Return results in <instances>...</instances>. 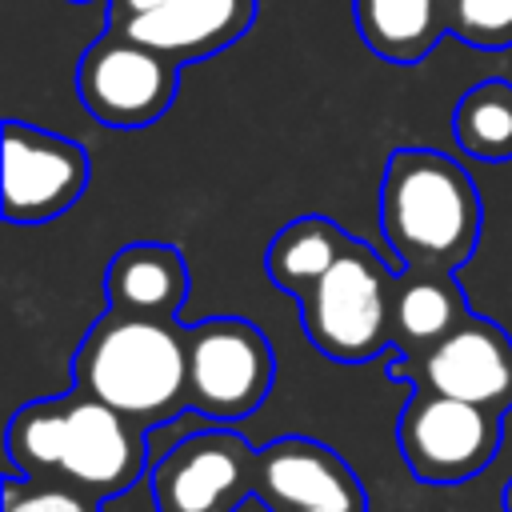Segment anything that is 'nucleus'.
<instances>
[{
    "label": "nucleus",
    "mask_w": 512,
    "mask_h": 512,
    "mask_svg": "<svg viewBox=\"0 0 512 512\" xmlns=\"http://www.w3.org/2000/svg\"><path fill=\"white\" fill-rule=\"evenodd\" d=\"M4 448L12 460L8 472L64 480L96 500H120L152 464L148 428L80 388L16 408Z\"/></svg>",
    "instance_id": "obj_1"
},
{
    "label": "nucleus",
    "mask_w": 512,
    "mask_h": 512,
    "mask_svg": "<svg viewBox=\"0 0 512 512\" xmlns=\"http://www.w3.org/2000/svg\"><path fill=\"white\" fill-rule=\"evenodd\" d=\"M188 328L176 320L108 308L72 356V388L104 400L140 428L176 420L188 408Z\"/></svg>",
    "instance_id": "obj_2"
},
{
    "label": "nucleus",
    "mask_w": 512,
    "mask_h": 512,
    "mask_svg": "<svg viewBox=\"0 0 512 512\" xmlns=\"http://www.w3.org/2000/svg\"><path fill=\"white\" fill-rule=\"evenodd\" d=\"M484 204L472 176L436 148H396L380 176V232L400 268L456 272L480 240Z\"/></svg>",
    "instance_id": "obj_3"
},
{
    "label": "nucleus",
    "mask_w": 512,
    "mask_h": 512,
    "mask_svg": "<svg viewBox=\"0 0 512 512\" xmlns=\"http://www.w3.org/2000/svg\"><path fill=\"white\" fill-rule=\"evenodd\" d=\"M392 284L396 272L352 236L340 260L296 300L308 344L336 364H364L392 352Z\"/></svg>",
    "instance_id": "obj_4"
},
{
    "label": "nucleus",
    "mask_w": 512,
    "mask_h": 512,
    "mask_svg": "<svg viewBox=\"0 0 512 512\" xmlns=\"http://www.w3.org/2000/svg\"><path fill=\"white\" fill-rule=\"evenodd\" d=\"M188 408L212 424L252 416L276 380V356L260 324L208 316L188 328Z\"/></svg>",
    "instance_id": "obj_5"
},
{
    "label": "nucleus",
    "mask_w": 512,
    "mask_h": 512,
    "mask_svg": "<svg viewBox=\"0 0 512 512\" xmlns=\"http://www.w3.org/2000/svg\"><path fill=\"white\" fill-rule=\"evenodd\" d=\"M504 412L412 388V400L404 404L396 420V444L404 456V468L424 484H460L480 476L496 452Z\"/></svg>",
    "instance_id": "obj_6"
},
{
    "label": "nucleus",
    "mask_w": 512,
    "mask_h": 512,
    "mask_svg": "<svg viewBox=\"0 0 512 512\" xmlns=\"http://www.w3.org/2000/svg\"><path fill=\"white\" fill-rule=\"evenodd\" d=\"M180 64L164 52L108 28L76 64V96L84 112L108 128H148L176 100Z\"/></svg>",
    "instance_id": "obj_7"
},
{
    "label": "nucleus",
    "mask_w": 512,
    "mask_h": 512,
    "mask_svg": "<svg viewBox=\"0 0 512 512\" xmlns=\"http://www.w3.org/2000/svg\"><path fill=\"white\" fill-rule=\"evenodd\" d=\"M160 512H236L256 496V448L224 428H200L148 464Z\"/></svg>",
    "instance_id": "obj_8"
},
{
    "label": "nucleus",
    "mask_w": 512,
    "mask_h": 512,
    "mask_svg": "<svg viewBox=\"0 0 512 512\" xmlns=\"http://www.w3.org/2000/svg\"><path fill=\"white\" fill-rule=\"evenodd\" d=\"M388 376L424 392L508 412L512 408V336L496 320L468 312L428 352L396 356Z\"/></svg>",
    "instance_id": "obj_9"
},
{
    "label": "nucleus",
    "mask_w": 512,
    "mask_h": 512,
    "mask_svg": "<svg viewBox=\"0 0 512 512\" xmlns=\"http://www.w3.org/2000/svg\"><path fill=\"white\" fill-rule=\"evenodd\" d=\"M88 152L48 128L4 120V220L48 224L88 188Z\"/></svg>",
    "instance_id": "obj_10"
},
{
    "label": "nucleus",
    "mask_w": 512,
    "mask_h": 512,
    "mask_svg": "<svg viewBox=\"0 0 512 512\" xmlns=\"http://www.w3.org/2000/svg\"><path fill=\"white\" fill-rule=\"evenodd\" d=\"M256 500L272 512H368L364 484L356 480V472L312 436H280L256 448Z\"/></svg>",
    "instance_id": "obj_11"
},
{
    "label": "nucleus",
    "mask_w": 512,
    "mask_h": 512,
    "mask_svg": "<svg viewBox=\"0 0 512 512\" xmlns=\"http://www.w3.org/2000/svg\"><path fill=\"white\" fill-rule=\"evenodd\" d=\"M256 8V0H168L144 16L108 28H120L124 36L164 52L176 64H192L236 44L252 28Z\"/></svg>",
    "instance_id": "obj_12"
},
{
    "label": "nucleus",
    "mask_w": 512,
    "mask_h": 512,
    "mask_svg": "<svg viewBox=\"0 0 512 512\" xmlns=\"http://www.w3.org/2000/svg\"><path fill=\"white\" fill-rule=\"evenodd\" d=\"M104 292H108V308L116 312L176 320L188 296V264L176 244L136 240L108 260Z\"/></svg>",
    "instance_id": "obj_13"
},
{
    "label": "nucleus",
    "mask_w": 512,
    "mask_h": 512,
    "mask_svg": "<svg viewBox=\"0 0 512 512\" xmlns=\"http://www.w3.org/2000/svg\"><path fill=\"white\" fill-rule=\"evenodd\" d=\"M468 312L472 308L452 272L400 268L392 284V360L428 352Z\"/></svg>",
    "instance_id": "obj_14"
},
{
    "label": "nucleus",
    "mask_w": 512,
    "mask_h": 512,
    "mask_svg": "<svg viewBox=\"0 0 512 512\" xmlns=\"http://www.w3.org/2000/svg\"><path fill=\"white\" fill-rule=\"evenodd\" d=\"M360 40L388 64H420L448 32L444 0H352Z\"/></svg>",
    "instance_id": "obj_15"
},
{
    "label": "nucleus",
    "mask_w": 512,
    "mask_h": 512,
    "mask_svg": "<svg viewBox=\"0 0 512 512\" xmlns=\"http://www.w3.org/2000/svg\"><path fill=\"white\" fill-rule=\"evenodd\" d=\"M348 244H352V236L336 220H328V216H296L292 224H284L272 236L268 256H264V272L280 292L300 300L340 260V252Z\"/></svg>",
    "instance_id": "obj_16"
},
{
    "label": "nucleus",
    "mask_w": 512,
    "mask_h": 512,
    "mask_svg": "<svg viewBox=\"0 0 512 512\" xmlns=\"http://www.w3.org/2000/svg\"><path fill=\"white\" fill-rule=\"evenodd\" d=\"M452 136L476 160H512V80L472 84L452 108Z\"/></svg>",
    "instance_id": "obj_17"
},
{
    "label": "nucleus",
    "mask_w": 512,
    "mask_h": 512,
    "mask_svg": "<svg viewBox=\"0 0 512 512\" xmlns=\"http://www.w3.org/2000/svg\"><path fill=\"white\" fill-rule=\"evenodd\" d=\"M448 32L480 52L512 48V0H444Z\"/></svg>",
    "instance_id": "obj_18"
},
{
    "label": "nucleus",
    "mask_w": 512,
    "mask_h": 512,
    "mask_svg": "<svg viewBox=\"0 0 512 512\" xmlns=\"http://www.w3.org/2000/svg\"><path fill=\"white\" fill-rule=\"evenodd\" d=\"M4 512H104L100 500L76 484L48 476H4Z\"/></svg>",
    "instance_id": "obj_19"
},
{
    "label": "nucleus",
    "mask_w": 512,
    "mask_h": 512,
    "mask_svg": "<svg viewBox=\"0 0 512 512\" xmlns=\"http://www.w3.org/2000/svg\"><path fill=\"white\" fill-rule=\"evenodd\" d=\"M108 4H112L108 8V24H124L132 16H144V12L160 8V4H168V0H108Z\"/></svg>",
    "instance_id": "obj_20"
},
{
    "label": "nucleus",
    "mask_w": 512,
    "mask_h": 512,
    "mask_svg": "<svg viewBox=\"0 0 512 512\" xmlns=\"http://www.w3.org/2000/svg\"><path fill=\"white\" fill-rule=\"evenodd\" d=\"M500 508H504V512H512V480L504 484V496H500Z\"/></svg>",
    "instance_id": "obj_21"
},
{
    "label": "nucleus",
    "mask_w": 512,
    "mask_h": 512,
    "mask_svg": "<svg viewBox=\"0 0 512 512\" xmlns=\"http://www.w3.org/2000/svg\"><path fill=\"white\" fill-rule=\"evenodd\" d=\"M300 512H340V508H300Z\"/></svg>",
    "instance_id": "obj_22"
},
{
    "label": "nucleus",
    "mask_w": 512,
    "mask_h": 512,
    "mask_svg": "<svg viewBox=\"0 0 512 512\" xmlns=\"http://www.w3.org/2000/svg\"><path fill=\"white\" fill-rule=\"evenodd\" d=\"M156 512H160V508H156Z\"/></svg>",
    "instance_id": "obj_23"
}]
</instances>
